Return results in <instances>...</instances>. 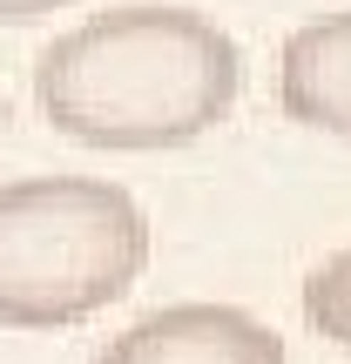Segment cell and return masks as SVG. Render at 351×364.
<instances>
[{
    "label": "cell",
    "instance_id": "8992f818",
    "mask_svg": "<svg viewBox=\"0 0 351 364\" xmlns=\"http://www.w3.org/2000/svg\"><path fill=\"white\" fill-rule=\"evenodd\" d=\"M75 0H0V21H41V14H61Z\"/></svg>",
    "mask_w": 351,
    "mask_h": 364
},
{
    "label": "cell",
    "instance_id": "3957f363",
    "mask_svg": "<svg viewBox=\"0 0 351 364\" xmlns=\"http://www.w3.org/2000/svg\"><path fill=\"white\" fill-rule=\"evenodd\" d=\"M95 364H290L284 338L236 304H169L135 317L95 351Z\"/></svg>",
    "mask_w": 351,
    "mask_h": 364
},
{
    "label": "cell",
    "instance_id": "7a4b0ae2",
    "mask_svg": "<svg viewBox=\"0 0 351 364\" xmlns=\"http://www.w3.org/2000/svg\"><path fill=\"white\" fill-rule=\"evenodd\" d=\"M149 263V216L102 176L0 182V324L68 331L129 297Z\"/></svg>",
    "mask_w": 351,
    "mask_h": 364
},
{
    "label": "cell",
    "instance_id": "5b68a950",
    "mask_svg": "<svg viewBox=\"0 0 351 364\" xmlns=\"http://www.w3.org/2000/svg\"><path fill=\"white\" fill-rule=\"evenodd\" d=\"M304 324H311L325 344L351 351V250L325 257L311 277H304Z\"/></svg>",
    "mask_w": 351,
    "mask_h": 364
},
{
    "label": "cell",
    "instance_id": "6da1fadb",
    "mask_svg": "<svg viewBox=\"0 0 351 364\" xmlns=\"http://www.w3.org/2000/svg\"><path fill=\"white\" fill-rule=\"evenodd\" d=\"M243 54L196 7H102L68 27L34 61V102L54 135L108 156L182 149L230 115Z\"/></svg>",
    "mask_w": 351,
    "mask_h": 364
},
{
    "label": "cell",
    "instance_id": "52a82bcc",
    "mask_svg": "<svg viewBox=\"0 0 351 364\" xmlns=\"http://www.w3.org/2000/svg\"><path fill=\"white\" fill-rule=\"evenodd\" d=\"M0 122H7V108H0Z\"/></svg>",
    "mask_w": 351,
    "mask_h": 364
},
{
    "label": "cell",
    "instance_id": "277c9868",
    "mask_svg": "<svg viewBox=\"0 0 351 364\" xmlns=\"http://www.w3.org/2000/svg\"><path fill=\"white\" fill-rule=\"evenodd\" d=\"M277 102L298 129L351 142V14L304 21L277 54Z\"/></svg>",
    "mask_w": 351,
    "mask_h": 364
}]
</instances>
